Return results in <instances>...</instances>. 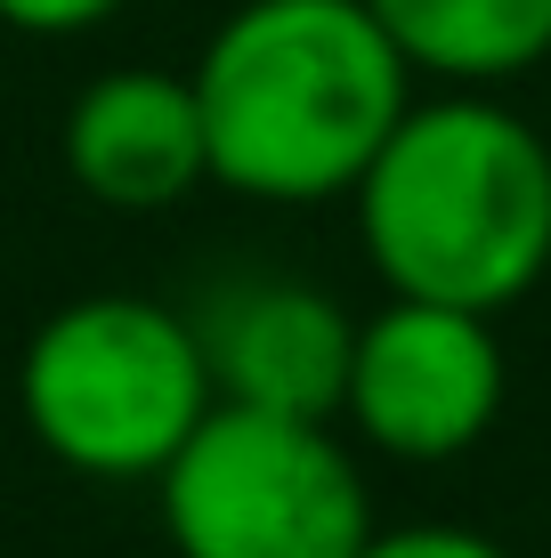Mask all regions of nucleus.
<instances>
[{
  "instance_id": "6e6552de",
  "label": "nucleus",
  "mask_w": 551,
  "mask_h": 558,
  "mask_svg": "<svg viewBox=\"0 0 551 558\" xmlns=\"http://www.w3.org/2000/svg\"><path fill=\"white\" fill-rule=\"evenodd\" d=\"M414 82L503 89L551 57V0H366Z\"/></svg>"
},
{
  "instance_id": "20e7f679",
  "label": "nucleus",
  "mask_w": 551,
  "mask_h": 558,
  "mask_svg": "<svg viewBox=\"0 0 551 558\" xmlns=\"http://www.w3.org/2000/svg\"><path fill=\"white\" fill-rule=\"evenodd\" d=\"M155 518L179 558H357L373 486L340 421L212 405L155 477Z\"/></svg>"
},
{
  "instance_id": "9d476101",
  "label": "nucleus",
  "mask_w": 551,
  "mask_h": 558,
  "mask_svg": "<svg viewBox=\"0 0 551 558\" xmlns=\"http://www.w3.org/2000/svg\"><path fill=\"white\" fill-rule=\"evenodd\" d=\"M130 0H0V25L25 41H82V33L113 25Z\"/></svg>"
},
{
  "instance_id": "f03ea898",
  "label": "nucleus",
  "mask_w": 551,
  "mask_h": 558,
  "mask_svg": "<svg viewBox=\"0 0 551 558\" xmlns=\"http://www.w3.org/2000/svg\"><path fill=\"white\" fill-rule=\"evenodd\" d=\"M349 210L390 300L503 316L551 276V146L495 89L414 98Z\"/></svg>"
},
{
  "instance_id": "0eeeda50",
  "label": "nucleus",
  "mask_w": 551,
  "mask_h": 558,
  "mask_svg": "<svg viewBox=\"0 0 551 558\" xmlns=\"http://www.w3.org/2000/svg\"><path fill=\"white\" fill-rule=\"evenodd\" d=\"M57 154H65V179L98 210H122V219L179 210L195 186H212L195 82L170 73V65L89 73V82L73 89V106H65Z\"/></svg>"
},
{
  "instance_id": "1a4fd4ad",
  "label": "nucleus",
  "mask_w": 551,
  "mask_h": 558,
  "mask_svg": "<svg viewBox=\"0 0 551 558\" xmlns=\"http://www.w3.org/2000/svg\"><path fill=\"white\" fill-rule=\"evenodd\" d=\"M357 558H511V550L479 526H454V518H414V526H373Z\"/></svg>"
},
{
  "instance_id": "39448f33",
  "label": "nucleus",
  "mask_w": 551,
  "mask_h": 558,
  "mask_svg": "<svg viewBox=\"0 0 551 558\" xmlns=\"http://www.w3.org/2000/svg\"><path fill=\"white\" fill-rule=\"evenodd\" d=\"M511 389V364L495 340V316L470 307H430V300H382L357 316L349 380H340V429L357 453L439 470L463 461L495 429Z\"/></svg>"
},
{
  "instance_id": "7ed1b4c3",
  "label": "nucleus",
  "mask_w": 551,
  "mask_h": 558,
  "mask_svg": "<svg viewBox=\"0 0 551 558\" xmlns=\"http://www.w3.org/2000/svg\"><path fill=\"white\" fill-rule=\"evenodd\" d=\"M219 405L187 300L82 292L16 349V421L89 486H155Z\"/></svg>"
},
{
  "instance_id": "423d86ee",
  "label": "nucleus",
  "mask_w": 551,
  "mask_h": 558,
  "mask_svg": "<svg viewBox=\"0 0 551 558\" xmlns=\"http://www.w3.org/2000/svg\"><path fill=\"white\" fill-rule=\"evenodd\" d=\"M187 324L203 340L219 405H260V413H300V421L340 413L357 316L333 283L284 276V267H219L187 300Z\"/></svg>"
},
{
  "instance_id": "f257e3e1",
  "label": "nucleus",
  "mask_w": 551,
  "mask_h": 558,
  "mask_svg": "<svg viewBox=\"0 0 551 558\" xmlns=\"http://www.w3.org/2000/svg\"><path fill=\"white\" fill-rule=\"evenodd\" d=\"M187 82L212 186L260 210L349 203L414 106V65L366 0H236Z\"/></svg>"
}]
</instances>
